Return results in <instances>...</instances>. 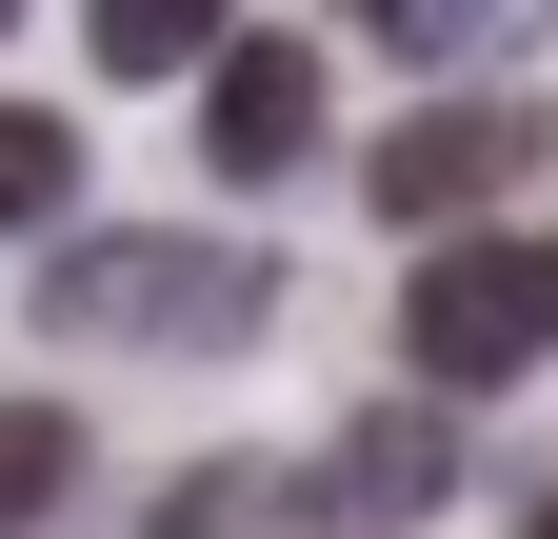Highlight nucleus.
Returning <instances> with one entry per match:
<instances>
[{
	"instance_id": "nucleus-8",
	"label": "nucleus",
	"mask_w": 558,
	"mask_h": 539,
	"mask_svg": "<svg viewBox=\"0 0 558 539\" xmlns=\"http://www.w3.org/2000/svg\"><path fill=\"white\" fill-rule=\"evenodd\" d=\"M60 200H81V141H60L40 100H0V240H40Z\"/></svg>"
},
{
	"instance_id": "nucleus-1",
	"label": "nucleus",
	"mask_w": 558,
	"mask_h": 539,
	"mask_svg": "<svg viewBox=\"0 0 558 539\" xmlns=\"http://www.w3.org/2000/svg\"><path fill=\"white\" fill-rule=\"evenodd\" d=\"M279 300L259 240H180V220H120V240H60L40 260V320L60 340H120V360H240Z\"/></svg>"
},
{
	"instance_id": "nucleus-11",
	"label": "nucleus",
	"mask_w": 558,
	"mask_h": 539,
	"mask_svg": "<svg viewBox=\"0 0 558 539\" xmlns=\"http://www.w3.org/2000/svg\"><path fill=\"white\" fill-rule=\"evenodd\" d=\"M538 539H558V519H538Z\"/></svg>"
},
{
	"instance_id": "nucleus-3",
	"label": "nucleus",
	"mask_w": 558,
	"mask_h": 539,
	"mask_svg": "<svg viewBox=\"0 0 558 539\" xmlns=\"http://www.w3.org/2000/svg\"><path fill=\"white\" fill-rule=\"evenodd\" d=\"M399 360H418V399L519 380V360H538V280H519V240H418V280H399Z\"/></svg>"
},
{
	"instance_id": "nucleus-10",
	"label": "nucleus",
	"mask_w": 558,
	"mask_h": 539,
	"mask_svg": "<svg viewBox=\"0 0 558 539\" xmlns=\"http://www.w3.org/2000/svg\"><path fill=\"white\" fill-rule=\"evenodd\" d=\"M519 280H538V360H558V240H519Z\"/></svg>"
},
{
	"instance_id": "nucleus-5",
	"label": "nucleus",
	"mask_w": 558,
	"mask_h": 539,
	"mask_svg": "<svg viewBox=\"0 0 558 539\" xmlns=\"http://www.w3.org/2000/svg\"><path fill=\"white\" fill-rule=\"evenodd\" d=\"M319 500H339V519H439V500H459V440H439V399H379V420L319 459Z\"/></svg>"
},
{
	"instance_id": "nucleus-6",
	"label": "nucleus",
	"mask_w": 558,
	"mask_h": 539,
	"mask_svg": "<svg viewBox=\"0 0 558 539\" xmlns=\"http://www.w3.org/2000/svg\"><path fill=\"white\" fill-rule=\"evenodd\" d=\"M60 500H81V420H60V399H0V539L60 519Z\"/></svg>"
},
{
	"instance_id": "nucleus-4",
	"label": "nucleus",
	"mask_w": 558,
	"mask_h": 539,
	"mask_svg": "<svg viewBox=\"0 0 558 539\" xmlns=\"http://www.w3.org/2000/svg\"><path fill=\"white\" fill-rule=\"evenodd\" d=\"M199 160L220 180H300L319 160V40H220L199 60Z\"/></svg>"
},
{
	"instance_id": "nucleus-7",
	"label": "nucleus",
	"mask_w": 558,
	"mask_h": 539,
	"mask_svg": "<svg viewBox=\"0 0 558 539\" xmlns=\"http://www.w3.org/2000/svg\"><path fill=\"white\" fill-rule=\"evenodd\" d=\"M240 21H199V0H100V81H199Z\"/></svg>"
},
{
	"instance_id": "nucleus-9",
	"label": "nucleus",
	"mask_w": 558,
	"mask_h": 539,
	"mask_svg": "<svg viewBox=\"0 0 558 539\" xmlns=\"http://www.w3.org/2000/svg\"><path fill=\"white\" fill-rule=\"evenodd\" d=\"M160 539H300V480H199L160 500Z\"/></svg>"
},
{
	"instance_id": "nucleus-2",
	"label": "nucleus",
	"mask_w": 558,
	"mask_h": 539,
	"mask_svg": "<svg viewBox=\"0 0 558 539\" xmlns=\"http://www.w3.org/2000/svg\"><path fill=\"white\" fill-rule=\"evenodd\" d=\"M538 160H558L538 100H418L399 141H379V220L399 240H478V200H519Z\"/></svg>"
}]
</instances>
